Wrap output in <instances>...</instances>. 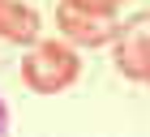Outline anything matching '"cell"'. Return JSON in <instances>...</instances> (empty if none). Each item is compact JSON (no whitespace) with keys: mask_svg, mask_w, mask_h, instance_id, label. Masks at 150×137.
Masks as SVG:
<instances>
[{"mask_svg":"<svg viewBox=\"0 0 150 137\" xmlns=\"http://www.w3.org/2000/svg\"><path fill=\"white\" fill-rule=\"evenodd\" d=\"M77 73H81L77 52H73L69 43H60V39L35 43L30 52H26V60H22V81L30 86V90H39V94L69 90L73 81H77Z\"/></svg>","mask_w":150,"mask_h":137,"instance_id":"6da1fadb","label":"cell"},{"mask_svg":"<svg viewBox=\"0 0 150 137\" xmlns=\"http://www.w3.org/2000/svg\"><path fill=\"white\" fill-rule=\"evenodd\" d=\"M56 26L69 43H81V47H103L116 39L120 22L116 13H99V9H86L77 0H60L56 4Z\"/></svg>","mask_w":150,"mask_h":137,"instance_id":"7a4b0ae2","label":"cell"},{"mask_svg":"<svg viewBox=\"0 0 150 137\" xmlns=\"http://www.w3.org/2000/svg\"><path fill=\"white\" fill-rule=\"evenodd\" d=\"M116 68L125 73L129 81H146L150 86V13L129 17L120 30H116Z\"/></svg>","mask_w":150,"mask_h":137,"instance_id":"3957f363","label":"cell"},{"mask_svg":"<svg viewBox=\"0 0 150 137\" xmlns=\"http://www.w3.org/2000/svg\"><path fill=\"white\" fill-rule=\"evenodd\" d=\"M43 17L22 0H0V39L9 43H39Z\"/></svg>","mask_w":150,"mask_h":137,"instance_id":"277c9868","label":"cell"},{"mask_svg":"<svg viewBox=\"0 0 150 137\" xmlns=\"http://www.w3.org/2000/svg\"><path fill=\"white\" fill-rule=\"evenodd\" d=\"M77 4H86V9H99V13H116V9H120V0H77Z\"/></svg>","mask_w":150,"mask_h":137,"instance_id":"5b68a950","label":"cell"},{"mask_svg":"<svg viewBox=\"0 0 150 137\" xmlns=\"http://www.w3.org/2000/svg\"><path fill=\"white\" fill-rule=\"evenodd\" d=\"M0 133H4V107H0Z\"/></svg>","mask_w":150,"mask_h":137,"instance_id":"8992f818","label":"cell"}]
</instances>
